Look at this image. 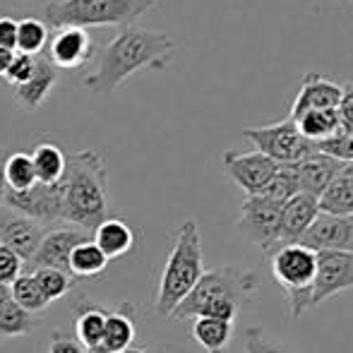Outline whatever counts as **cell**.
Returning <instances> with one entry per match:
<instances>
[{
	"mask_svg": "<svg viewBox=\"0 0 353 353\" xmlns=\"http://www.w3.org/2000/svg\"><path fill=\"white\" fill-rule=\"evenodd\" d=\"M317 202L322 214H332V216L353 214V163H344V168L336 173Z\"/></svg>",
	"mask_w": 353,
	"mask_h": 353,
	"instance_id": "21",
	"label": "cell"
},
{
	"mask_svg": "<svg viewBox=\"0 0 353 353\" xmlns=\"http://www.w3.org/2000/svg\"><path fill=\"white\" fill-rule=\"evenodd\" d=\"M123 353H149L147 349H135V346H130V349H125Z\"/></svg>",
	"mask_w": 353,
	"mask_h": 353,
	"instance_id": "44",
	"label": "cell"
},
{
	"mask_svg": "<svg viewBox=\"0 0 353 353\" xmlns=\"http://www.w3.org/2000/svg\"><path fill=\"white\" fill-rule=\"evenodd\" d=\"M301 192V185H298V176L293 163H283V166L276 168L274 178L270 181V185L265 188L262 195L270 197V200L279 202V205H286L291 197H296Z\"/></svg>",
	"mask_w": 353,
	"mask_h": 353,
	"instance_id": "32",
	"label": "cell"
},
{
	"mask_svg": "<svg viewBox=\"0 0 353 353\" xmlns=\"http://www.w3.org/2000/svg\"><path fill=\"white\" fill-rule=\"evenodd\" d=\"M63 221L92 236L108 219V171L103 154L97 149H79L68 154V166L61 178Z\"/></svg>",
	"mask_w": 353,
	"mask_h": 353,
	"instance_id": "2",
	"label": "cell"
},
{
	"mask_svg": "<svg viewBox=\"0 0 353 353\" xmlns=\"http://www.w3.org/2000/svg\"><path fill=\"white\" fill-rule=\"evenodd\" d=\"M339 103L341 84L332 82L330 77H325L320 72H307L291 103L288 118H296L305 111H317V108H339Z\"/></svg>",
	"mask_w": 353,
	"mask_h": 353,
	"instance_id": "16",
	"label": "cell"
},
{
	"mask_svg": "<svg viewBox=\"0 0 353 353\" xmlns=\"http://www.w3.org/2000/svg\"><path fill=\"white\" fill-rule=\"evenodd\" d=\"M317 152L327 154L341 163H353V132L339 130L332 140L317 144Z\"/></svg>",
	"mask_w": 353,
	"mask_h": 353,
	"instance_id": "35",
	"label": "cell"
},
{
	"mask_svg": "<svg viewBox=\"0 0 353 353\" xmlns=\"http://www.w3.org/2000/svg\"><path fill=\"white\" fill-rule=\"evenodd\" d=\"M48 353H89V351L79 344L77 336H68V334H61V332H53Z\"/></svg>",
	"mask_w": 353,
	"mask_h": 353,
	"instance_id": "39",
	"label": "cell"
},
{
	"mask_svg": "<svg viewBox=\"0 0 353 353\" xmlns=\"http://www.w3.org/2000/svg\"><path fill=\"white\" fill-rule=\"evenodd\" d=\"M301 245L315 252H353V214L332 216L320 212L301 238Z\"/></svg>",
	"mask_w": 353,
	"mask_h": 353,
	"instance_id": "14",
	"label": "cell"
},
{
	"mask_svg": "<svg viewBox=\"0 0 353 353\" xmlns=\"http://www.w3.org/2000/svg\"><path fill=\"white\" fill-rule=\"evenodd\" d=\"M260 291V279L252 270L243 267H216L202 274L183 303L171 312L173 320L185 322L197 317H216V320L236 322L238 312L252 303Z\"/></svg>",
	"mask_w": 353,
	"mask_h": 353,
	"instance_id": "3",
	"label": "cell"
},
{
	"mask_svg": "<svg viewBox=\"0 0 353 353\" xmlns=\"http://www.w3.org/2000/svg\"><path fill=\"white\" fill-rule=\"evenodd\" d=\"M29 157H32L37 181L41 183V185H56V183H61L63 173H65V166H68V154L63 152L58 144L39 142L37 147L32 149Z\"/></svg>",
	"mask_w": 353,
	"mask_h": 353,
	"instance_id": "24",
	"label": "cell"
},
{
	"mask_svg": "<svg viewBox=\"0 0 353 353\" xmlns=\"http://www.w3.org/2000/svg\"><path fill=\"white\" fill-rule=\"evenodd\" d=\"M56 82H58V74H56V68L51 65V61L37 56V65H34L32 77L24 84H19V87H14V97H17V101H22L24 106L39 108L48 99V94L56 87Z\"/></svg>",
	"mask_w": 353,
	"mask_h": 353,
	"instance_id": "20",
	"label": "cell"
},
{
	"mask_svg": "<svg viewBox=\"0 0 353 353\" xmlns=\"http://www.w3.org/2000/svg\"><path fill=\"white\" fill-rule=\"evenodd\" d=\"M106 267H108V257L99 250V245L92 238L79 243L70 252V260H68V272H70L74 281L97 279V276H101L106 272Z\"/></svg>",
	"mask_w": 353,
	"mask_h": 353,
	"instance_id": "25",
	"label": "cell"
},
{
	"mask_svg": "<svg viewBox=\"0 0 353 353\" xmlns=\"http://www.w3.org/2000/svg\"><path fill=\"white\" fill-rule=\"evenodd\" d=\"M353 288V252H317V272L310 291V307Z\"/></svg>",
	"mask_w": 353,
	"mask_h": 353,
	"instance_id": "11",
	"label": "cell"
},
{
	"mask_svg": "<svg viewBox=\"0 0 353 353\" xmlns=\"http://www.w3.org/2000/svg\"><path fill=\"white\" fill-rule=\"evenodd\" d=\"M192 339L205 353H228L233 341V322L216 317H197L192 320Z\"/></svg>",
	"mask_w": 353,
	"mask_h": 353,
	"instance_id": "23",
	"label": "cell"
},
{
	"mask_svg": "<svg viewBox=\"0 0 353 353\" xmlns=\"http://www.w3.org/2000/svg\"><path fill=\"white\" fill-rule=\"evenodd\" d=\"M94 53V41L87 29L65 27L58 29L48 46V61L56 70H79L89 63Z\"/></svg>",
	"mask_w": 353,
	"mask_h": 353,
	"instance_id": "15",
	"label": "cell"
},
{
	"mask_svg": "<svg viewBox=\"0 0 353 353\" xmlns=\"http://www.w3.org/2000/svg\"><path fill=\"white\" fill-rule=\"evenodd\" d=\"M14 46H17V19L0 17V48L14 51Z\"/></svg>",
	"mask_w": 353,
	"mask_h": 353,
	"instance_id": "40",
	"label": "cell"
},
{
	"mask_svg": "<svg viewBox=\"0 0 353 353\" xmlns=\"http://www.w3.org/2000/svg\"><path fill=\"white\" fill-rule=\"evenodd\" d=\"M34 325H37V317L22 310L12 298L0 305V341L10 339V336L32 334Z\"/></svg>",
	"mask_w": 353,
	"mask_h": 353,
	"instance_id": "31",
	"label": "cell"
},
{
	"mask_svg": "<svg viewBox=\"0 0 353 353\" xmlns=\"http://www.w3.org/2000/svg\"><path fill=\"white\" fill-rule=\"evenodd\" d=\"M221 161L228 178L245 192V197L262 195L279 168V163H274L260 152H233V149H228V152H223Z\"/></svg>",
	"mask_w": 353,
	"mask_h": 353,
	"instance_id": "10",
	"label": "cell"
},
{
	"mask_svg": "<svg viewBox=\"0 0 353 353\" xmlns=\"http://www.w3.org/2000/svg\"><path fill=\"white\" fill-rule=\"evenodd\" d=\"M296 123L298 132L305 137L307 142L320 144L327 142L341 130L339 121V108H317V111H305L301 116L291 118Z\"/></svg>",
	"mask_w": 353,
	"mask_h": 353,
	"instance_id": "22",
	"label": "cell"
},
{
	"mask_svg": "<svg viewBox=\"0 0 353 353\" xmlns=\"http://www.w3.org/2000/svg\"><path fill=\"white\" fill-rule=\"evenodd\" d=\"M92 241L99 245V250L108 257V260H116L123 257L137 245V233L135 228L128 221L118 216H108L106 221H101L97 226V231L92 233Z\"/></svg>",
	"mask_w": 353,
	"mask_h": 353,
	"instance_id": "19",
	"label": "cell"
},
{
	"mask_svg": "<svg viewBox=\"0 0 353 353\" xmlns=\"http://www.w3.org/2000/svg\"><path fill=\"white\" fill-rule=\"evenodd\" d=\"M243 137L255 147V152L270 157L279 166H283V163H298L317 152V144L307 142L298 132L296 123L291 118H283V121H276L272 125L262 128H245Z\"/></svg>",
	"mask_w": 353,
	"mask_h": 353,
	"instance_id": "7",
	"label": "cell"
},
{
	"mask_svg": "<svg viewBox=\"0 0 353 353\" xmlns=\"http://www.w3.org/2000/svg\"><path fill=\"white\" fill-rule=\"evenodd\" d=\"M5 301H10V286H3V283H0V305H3Z\"/></svg>",
	"mask_w": 353,
	"mask_h": 353,
	"instance_id": "43",
	"label": "cell"
},
{
	"mask_svg": "<svg viewBox=\"0 0 353 353\" xmlns=\"http://www.w3.org/2000/svg\"><path fill=\"white\" fill-rule=\"evenodd\" d=\"M270 270L274 281L283 288L291 320H301L310 307V291L317 272V252L301 243L276 245L270 252Z\"/></svg>",
	"mask_w": 353,
	"mask_h": 353,
	"instance_id": "6",
	"label": "cell"
},
{
	"mask_svg": "<svg viewBox=\"0 0 353 353\" xmlns=\"http://www.w3.org/2000/svg\"><path fill=\"white\" fill-rule=\"evenodd\" d=\"M137 327L128 312H111L106 317V330H103V339L99 344L97 353H123L130 349L135 341Z\"/></svg>",
	"mask_w": 353,
	"mask_h": 353,
	"instance_id": "26",
	"label": "cell"
},
{
	"mask_svg": "<svg viewBox=\"0 0 353 353\" xmlns=\"http://www.w3.org/2000/svg\"><path fill=\"white\" fill-rule=\"evenodd\" d=\"M245 353H296L288 344L279 339H272L260 327H248L245 330Z\"/></svg>",
	"mask_w": 353,
	"mask_h": 353,
	"instance_id": "34",
	"label": "cell"
},
{
	"mask_svg": "<svg viewBox=\"0 0 353 353\" xmlns=\"http://www.w3.org/2000/svg\"><path fill=\"white\" fill-rule=\"evenodd\" d=\"M106 317L108 310L99 305H84L79 307V315L74 320V336L89 353H97L99 344L103 339V330H106Z\"/></svg>",
	"mask_w": 353,
	"mask_h": 353,
	"instance_id": "27",
	"label": "cell"
},
{
	"mask_svg": "<svg viewBox=\"0 0 353 353\" xmlns=\"http://www.w3.org/2000/svg\"><path fill=\"white\" fill-rule=\"evenodd\" d=\"M3 173H5V185L12 192H24L39 183L32 157L24 152H14V154H10V157H5Z\"/></svg>",
	"mask_w": 353,
	"mask_h": 353,
	"instance_id": "28",
	"label": "cell"
},
{
	"mask_svg": "<svg viewBox=\"0 0 353 353\" xmlns=\"http://www.w3.org/2000/svg\"><path fill=\"white\" fill-rule=\"evenodd\" d=\"M3 163H5V157H3V152H0V205H3V197H5V192H8V185H5Z\"/></svg>",
	"mask_w": 353,
	"mask_h": 353,
	"instance_id": "42",
	"label": "cell"
},
{
	"mask_svg": "<svg viewBox=\"0 0 353 353\" xmlns=\"http://www.w3.org/2000/svg\"><path fill=\"white\" fill-rule=\"evenodd\" d=\"M293 168H296L301 192L320 200V195L327 190V185H330V183L334 181L336 173L344 168V163L327 157V154H322V152H315L307 159H303V161L293 163Z\"/></svg>",
	"mask_w": 353,
	"mask_h": 353,
	"instance_id": "18",
	"label": "cell"
},
{
	"mask_svg": "<svg viewBox=\"0 0 353 353\" xmlns=\"http://www.w3.org/2000/svg\"><path fill=\"white\" fill-rule=\"evenodd\" d=\"M48 43V27L46 22L37 17H24L17 22V46L14 53L24 56H41L43 46Z\"/></svg>",
	"mask_w": 353,
	"mask_h": 353,
	"instance_id": "30",
	"label": "cell"
},
{
	"mask_svg": "<svg viewBox=\"0 0 353 353\" xmlns=\"http://www.w3.org/2000/svg\"><path fill=\"white\" fill-rule=\"evenodd\" d=\"M12 58H14V51H5V48H0V77H5V72H8Z\"/></svg>",
	"mask_w": 353,
	"mask_h": 353,
	"instance_id": "41",
	"label": "cell"
},
{
	"mask_svg": "<svg viewBox=\"0 0 353 353\" xmlns=\"http://www.w3.org/2000/svg\"><path fill=\"white\" fill-rule=\"evenodd\" d=\"M10 298L17 303L22 310H27L29 315H37V312H43L51 303L43 298L41 288H39L37 279L32 274H19L17 279L10 283Z\"/></svg>",
	"mask_w": 353,
	"mask_h": 353,
	"instance_id": "29",
	"label": "cell"
},
{
	"mask_svg": "<svg viewBox=\"0 0 353 353\" xmlns=\"http://www.w3.org/2000/svg\"><path fill=\"white\" fill-rule=\"evenodd\" d=\"M339 121H341V130L353 132V79L346 84H341Z\"/></svg>",
	"mask_w": 353,
	"mask_h": 353,
	"instance_id": "38",
	"label": "cell"
},
{
	"mask_svg": "<svg viewBox=\"0 0 353 353\" xmlns=\"http://www.w3.org/2000/svg\"><path fill=\"white\" fill-rule=\"evenodd\" d=\"M32 276L37 279L39 288H41L43 298H46L48 303L68 296L74 283H77L68 272H61V270H37V272H32Z\"/></svg>",
	"mask_w": 353,
	"mask_h": 353,
	"instance_id": "33",
	"label": "cell"
},
{
	"mask_svg": "<svg viewBox=\"0 0 353 353\" xmlns=\"http://www.w3.org/2000/svg\"><path fill=\"white\" fill-rule=\"evenodd\" d=\"M205 274V250H202L200 226L195 219L181 223L176 233V243L161 272L159 291L154 298V310L161 317H171V312L183 303V298L195 288V283Z\"/></svg>",
	"mask_w": 353,
	"mask_h": 353,
	"instance_id": "4",
	"label": "cell"
},
{
	"mask_svg": "<svg viewBox=\"0 0 353 353\" xmlns=\"http://www.w3.org/2000/svg\"><path fill=\"white\" fill-rule=\"evenodd\" d=\"M320 214V202L317 197L298 192L296 197L281 207V228H279V245H291V243H301L305 231L312 226V221Z\"/></svg>",
	"mask_w": 353,
	"mask_h": 353,
	"instance_id": "17",
	"label": "cell"
},
{
	"mask_svg": "<svg viewBox=\"0 0 353 353\" xmlns=\"http://www.w3.org/2000/svg\"><path fill=\"white\" fill-rule=\"evenodd\" d=\"M89 233L82 228H51L43 236L41 245H39L37 255L24 265V274H32L37 270H61L68 272V260L70 252L79 243L89 241ZM70 274V272H68Z\"/></svg>",
	"mask_w": 353,
	"mask_h": 353,
	"instance_id": "12",
	"label": "cell"
},
{
	"mask_svg": "<svg viewBox=\"0 0 353 353\" xmlns=\"http://www.w3.org/2000/svg\"><path fill=\"white\" fill-rule=\"evenodd\" d=\"M22 272H24V262L19 260L10 248L0 245V283H3V286H10Z\"/></svg>",
	"mask_w": 353,
	"mask_h": 353,
	"instance_id": "37",
	"label": "cell"
},
{
	"mask_svg": "<svg viewBox=\"0 0 353 353\" xmlns=\"http://www.w3.org/2000/svg\"><path fill=\"white\" fill-rule=\"evenodd\" d=\"M34 65H37V56H24V53H14L12 63H10V68H8V72H5L3 79L12 89L19 87V84H24L29 77H32Z\"/></svg>",
	"mask_w": 353,
	"mask_h": 353,
	"instance_id": "36",
	"label": "cell"
},
{
	"mask_svg": "<svg viewBox=\"0 0 353 353\" xmlns=\"http://www.w3.org/2000/svg\"><path fill=\"white\" fill-rule=\"evenodd\" d=\"M176 41L166 34L140 27H123V32L103 48L97 68L82 77L92 94H111L137 70H163L176 53Z\"/></svg>",
	"mask_w": 353,
	"mask_h": 353,
	"instance_id": "1",
	"label": "cell"
},
{
	"mask_svg": "<svg viewBox=\"0 0 353 353\" xmlns=\"http://www.w3.org/2000/svg\"><path fill=\"white\" fill-rule=\"evenodd\" d=\"M281 207L279 202L270 200L265 195H250L241 202L238 214V233L243 241L260 248L270 255L279 245V228H281Z\"/></svg>",
	"mask_w": 353,
	"mask_h": 353,
	"instance_id": "8",
	"label": "cell"
},
{
	"mask_svg": "<svg viewBox=\"0 0 353 353\" xmlns=\"http://www.w3.org/2000/svg\"><path fill=\"white\" fill-rule=\"evenodd\" d=\"M43 236L46 228L41 223L0 205V245L10 248L24 265L37 255Z\"/></svg>",
	"mask_w": 353,
	"mask_h": 353,
	"instance_id": "13",
	"label": "cell"
},
{
	"mask_svg": "<svg viewBox=\"0 0 353 353\" xmlns=\"http://www.w3.org/2000/svg\"><path fill=\"white\" fill-rule=\"evenodd\" d=\"M157 0H56L46 5V19L51 27L89 29L121 24L130 27L140 14L154 8Z\"/></svg>",
	"mask_w": 353,
	"mask_h": 353,
	"instance_id": "5",
	"label": "cell"
},
{
	"mask_svg": "<svg viewBox=\"0 0 353 353\" xmlns=\"http://www.w3.org/2000/svg\"><path fill=\"white\" fill-rule=\"evenodd\" d=\"M3 207L41 223L43 228L63 221V185H41L37 183L34 188L24 192L8 190L3 197Z\"/></svg>",
	"mask_w": 353,
	"mask_h": 353,
	"instance_id": "9",
	"label": "cell"
}]
</instances>
